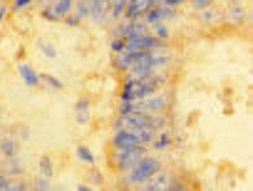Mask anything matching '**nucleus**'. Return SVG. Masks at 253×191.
Wrapping results in <instances>:
<instances>
[{"mask_svg": "<svg viewBox=\"0 0 253 191\" xmlns=\"http://www.w3.org/2000/svg\"><path fill=\"white\" fill-rule=\"evenodd\" d=\"M89 189H92L89 184H77V191H89Z\"/></svg>", "mask_w": 253, "mask_h": 191, "instance_id": "nucleus-30", "label": "nucleus"}, {"mask_svg": "<svg viewBox=\"0 0 253 191\" xmlns=\"http://www.w3.org/2000/svg\"><path fill=\"white\" fill-rule=\"evenodd\" d=\"M109 8H112V0H89V18L87 20H92L94 25L107 23Z\"/></svg>", "mask_w": 253, "mask_h": 191, "instance_id": "nucleus-6", "label": "nucleus"}, {"mask_svg": "<svg viewBox=\"0 0 253 191\" xmlns=\"http://www.w3.org/2000/svg\"><path fill=\"white\" fill-rule=\"evenodd\" d=\"M159 5H169V8H179V5H186L189 0H157Z\"/></svg>", "mask_w": 253, "mask_h": 191, "instance_id": "nucleus-27", "label": "nucleus"}, {"mask_svg": "<svg viewBox=\"0 0 253 191\" xmlns=\"http://www.w3.org/2000/svg\"><path fill=\"white\" fill-rule=\"evenodd\" d=\"M144 154H149V147L147 144H137V147H124V149H117V147H112V152H109V164H112V169L114 171H119V174H124L126 169H132Z\"/></svg>", "mask_w": 253, "mask_h": 191, "instance_id": "nucleus-1", "label": "nucleus"}, {"mask_svg": "<svg viewBox=\"0 0 253 191\" xmlns=\"http://www.w3.org/2000/svg\"><path fill=\"white\" fill-rule=\"evenodd\" d=\"M134 132H137V137H139V144H147V147H149V144L154 142V137H157V129H154V127H147V124H144V127H137Z\"/></svg>", "mask_w": 253, "mask_h": 191, "instance_id": "nucleus-18", "label": "nucleus"}, {"mask_svg": "<svg viewBox=\"0 0 253 191\" xmlns=\"http://www.w3.org/2000/svg\"><path fill=\"white\" fill-rule=\"evenodd\" d=\"M0 137H3V132H0Z\"/></svg>", "mask_w": 253, "mask_h": 191, "instance_id": "nucleus-34", "label": "nucleus"}, {"mask_svg": "<svg viewBox=\"0 0 253 191\" xmlns=\"http://www.w3.org/2000/svg\"><path fill=\"white\" fill-rule=\"evenodd\" d=\"M8 15V5L5 3H0V25H3V18Z\"/></svg>", "mask_w": 253, "mask_h": 191, "instance_id": "nucleus-28", "label": "nucleus"}, {"mask_svg": "<svg viewBox=\"0 0 253 191\" xmlns=\"http://www.w3.org/2000/svg\"><path fill=\"white\" fill-rule=\"evenodd\" d=\"M174 179H176V176H174L171 171H167V169L162 166L159 171H154V174H152V176H149V179H147L144 184H139V186H142L144 191H169V189H171V181H174Z\"/></svg>", "mask_w": 253, "mask_h": 191, "instance_id": "nucleus-4", "label": "nucleus"}, {"mask_svg": "<svg viewBox=\"0 0 253 191\" xmlns=\"http://www.w3.org/2000/svg\"><path fill=\"white\" fill-rule=\"evenodd\" d=\"M246 18H251V15L246 13V8H243L241 3H228V8L223 10V25L238 28V25L246 23Z\"/></svg>", "mask_w": 253, "mask_h": 191, "instance_id": "nucleus-7", "label": "nucleus"}, {"mask_svg": "<svg viewBox=\"0 0 253 191\" xmlns=\"http://www.w3.org/2000/svg\"><path fill=\"white\" fill-rule=\"evenodd\" d=\"M171 105L169 100V92L167 89H157L152 94H147V97L137 100V112H147V115H157V112H167Z\"/></svg>", "mask_w": 253, "mask_h": 191, "instance_id": "nucleus-3", "label": "nucleus"}, {"mask_svg": "<svg viewBox=\"0 0 253 191\" xmlns=\"http://www.w3.org/2000/svg\"><path fill=\"white\" fill-rule=\"evenodd\" d=\"M75 156H77L82 164H87V166H94V164H97V159H94V152H92L87 144H80V147L75 149Z\"/></svg>", "mask_w": 253, "mask_h": 191, "instance_id": "nucleus-17", "label": "nucleus"}, {"mask_svg": "<svg viewBox=\"0 0 253 191\" xmlns=\"http://www.w3.org/2000/svg\"><path fill=\"white\" fill-rule=\"evenodd\" d=\"M89 110H92V100L89 97H80L75 105V119L77 124H89Z\"/></svg>", "mask_w": 253, "mask_h": 191, "instance_id": "nucleus-10", "label": "nucleus"}, {"mask_svg": "<svg viewBox=\"0 0 253 191\" xmlns=\"http://www.w3.org/2000/svg\"><path fill=\"white\" fill-rule=\"evenodd\" d=\"M40 82H42L45 87L55 89V92H62V89H65V84H62L57 77H52V75H40Z\"/></svg>", "mask_w": 253, "mask_h": 191, "instance_id": "nucleus-21", "label": "nucleus"}, {"mask_svg": "<svg viewBox=\"0 0 253 191\" xmlns=\"http://www.w3.org/2000/svg\"><path fill=\"white\" fill-rule=\"evenodd\" d=\"M154 5H159L157 0H132V3H126V8H124V18H129V20H137V18H142L149 8H154Z\"/></svg>", "mask_w": 253, "mask_h": 191, "instance_id": "nucleus-8", "label": "nucleus"}, {"mask_svg": "<svg viewBox=\"0 0 253 191\" xmlns=\"http://www.w3.org/2000/svg\"><path fill=\"white\" fill-rule=\"evenodd\" d=\"M72 5H75V0H55V3L50 5L52 13H55V18H57V23H62V18L72 10Z\"/></svg>", "mask_w": 253, "mask_h": 191, "instance_id": "nucleus-16", "label": "nucleus"}, {"mask_svg": "<svg viewBox=\"0 0 253 191\" xmlns=\"http://www.w3.org/2000/svg\"><path fill=\"white\" fill-rule=\"evenodd\" d=\"M189 3H191L194 10H204V8H209V5H216V0H189Z\"/></svg>", "mask_w": 253, "mask_h": 191, "instance_id": "nucleus-25", "label": "nucleus"}, {"mask_svg": "<svg viewBox=\"0 0 253 191\" xmlns=\"http://www.w3.org/2000/svg\"><path fill=\"white\" fill-rule=\"evenodd\" d=\"M228 3H243V0H228Z\"/></svg>", "mask_w": 253, "mask_h": 191, "instance_id": "nucleus-32", "label": "nucleus"}, {"mask_svg": "<svg viewBox=\"0 0 253 191\" xmlns=\"http://www.w3.org/2000/svg\"><path fill=\"white\" fill-rule=\"evenodd\" d=\"M171 132H169V127L167 129H159L157 132V137H154V142L149 144V149H154V152H167V149H171Z\"/></svg>", "mask_w": 253, "mask_h": 191, "instance_id": "nucleus-12", "label": "nucleus"}, {"mask_svg": "<svg viewBox=\"0 0 253 191\" xmlns=\"http://www.w3.org/2000/svg\"><path fill=\"white\" fill-rule=\"evenodd\" d=\"M112 67L114 70H119V72H126V70H129L132 67V52H114L112 55Z\"/></svg>", "mask_w": 253, "mask_h": 191, "instance_id": "nucleus-15", "label": "nucleus"}, {"mask_svg": "<svg viewBox=\"0 0 253 191\" xmlns=\"http://www.w3.org/2000/svg\"><path fill=\"white\" fill-rule=\"evenodd\" d=\"M33 189H38V191H50V189H52V179L40 174V176L33 181Z\"/></svg>", "mask_w": 253, "mask_h": 191, "instance_id": "nucleus-22", "label": "nucleus"}, {"mask_svg": "<svg viewBox=\"0 0 253 191\" xmlns=\"http://www.w3.org/2000/svg\"><path fill=\"white\" fill-rule=\"evenodd\" d=\"M199 13V20L204 25H223V10H218L216 5H209L204 10H196Z\"/></svg>", "mask_w": 253, "mask_h": 191, "instance_id": "nucleus-9", "label": "nucleus"}, {"mask_svg": "<svg viewBox=\"0 0 253 191\" xmlns=\"http://www.w3.org/2000/svg\"><path fill=\"white\" fill-rule=\"evenodd\" d=\"M109 144H112V147H117V149H124V147H137V144H139V137H137V132H134V129L122 127V129H112V139H109Z\"/></svg>", "mask_w": 253, "mask_h": 191, "instance_id": "nucleus-5", "label": "nucleus"}, {"mask_svg": "<svg viewBox=\"0 0 253 191\" xmlns=\"http://www.w3.org/2000/svg\"><path fill=\"white\" fill-rule=\"evenodd\" d=\"M162 169V161L157 159V156H152V154H144L132 169H126L124 174H122V181L126 184V186H139V184H144L154 171H159Z\"/></svg>", "mask_w": 253, "mask_h": 191, "instance_id": "nucleus-2", "label": "nucleus"}, {"mask_svg": "<svg viewBox=\"0 0 253 191\" xmlns=\"http://www.w3.org/2000/svg\"><path fill=\"white\" fill-rule=\"evenodd\" d=\"M126 3H132V0H126Z\"/></svg>", "mask_w": 253, "mask_h": 191, "instance_id": "nucleus-33", "label": "nucleus"}, {"mask_svg": "<svg viewBox=\"0 0 253 191\" xmlns=\"http://www.w3.org/2000/svg\"><path fill=\"white\" fill-rule=\"evenodd\" d=\"M35 3H38V5H42V8H45V5H52V3H55V0H35Z\"/></svg>", "mask_w": 253, "mask_h": 191, "instance_id": "nucleus-29", "label": "nucleus"}, {"mask_svg": "<svg viewBox=\"0 0 253 191\" xmlns=\"http://www.w3.org/2000/svg\"><path fill=\"white\" fill-rule=\"evenodd\" d=\"M38 169H40L42 176H50V179H52V174H55V161H52V156H40Z\"/></svg>", "mask_w": 253, "mask_h": 191, "instance_id": "nucleus-20", "label": "nucleus"}, {"mask_svg": "<svg viewBox=\"0 0 253 191\" xmlns=\"http://www.w3.org/2000/svg\"><path fill=\"white\" fill-rule=\"evenodd\" d=\"M5 176V171H3V164H0V179H3Z\"/></svg>", "mask_w": 253, "mask_h": 191, "instance_id": "nucleus-31", "label": "nucleus"}, {"mask_svg": "<svg viewBox=\"0 0 253 191\" xmlns=\"http://www.w3.org/2000/svg\"><path fill=\"white\" fill-rule=\"evenodd\" d=\"M20 152V142L15 137H0V156H15Z\"/></svg>", "mask_w": 253, "mask_h": 191, "instance_id": "nucleus-14", "label": "nucleus"}, {"mask_svg": "<svg viewBox=\"0 0 253 191\" xmlns=\"http://www.w3.org/2000/svg\"><path fill=\"white\" fill-rule=\"evenodd\" d=\"M3 171H5V176H23L25 174V166H23L20 156L15 154V156H5L3 159Z\"/></svg>", "mask_w": 253, "mask_h": 191, "instance_id": "nucleus-13", "label": "nucleus"}, {"mask_svg": "<svg viewBox=\"0 0 253 191\" xmlns=\"http://www.w3.org/2000/svg\"><path fill=\"white\" fill-rule=\"evenodd\" d=\"M152 35L159 38V40H169V38H171V25H167V23H154V25H152Z\"/></svg>", "mask_w": 253, "mask_h": 191, "instance_id": "nucleus-19", "label": "nucleus"}, {"mask_svg": "<svg viewBox=\"0 0 253 191\" xmlns=\"http://www.w3.org/2000/svg\"><path fill=\"white\" fill-rule=\"evenodd\" d=\"M18 75H20V79L25 82V87H38V84H40V75H38L28 62H20V65H18Z\"/></svg>", "mask_w": 253, "mask_h": 191, "instance_id": "nucleus-11", "label": "nucleus"}, {"mask_svg": "<svg viewBox=\"0 0 253 191\" xmlns=\"http://www.w3.org/2000/svg\"><path fill=\"white\" fill-rule=\"evenodd\" d=\"M89 181H92V186H94V189L104 184V174L97 169V164H94V166H89Z\"/></svg>", "mask_w": 253, "mask_h": 191, "instance_id": "nucleus-23", "label": "nucleus"}, {"mask_svg": "<svg viewBox=\"0 0 253 191\" xmlns=\"http://www.w3.org/2000/svg\"><path fill=\"white\" fill-rule=\"evenodd\" d=\"M109 50H112V55L114 52H122L124 50V38H112L109 40Z\"/></svg>", "mask_w": 253, "mask_h": 191, "instance_id": "nucleus-26", "label": "nucleus"}, {"mask_svg": "<svg viewBox=\"0 0 253 191\" xmlns=\"http://www.w3.org/2000/svg\"><path fill=\"white\" fill-rule=\"evenodd\" d=\"M38 50H40L45 57H50V60H55V57H57V50H55L50 42H45V40H40V42H38Z\"/></svg>", "mask_w": 253, "mask_h": 191, "instance_id": "nucleus-24", "label": "nucleus"}]
</instances>
